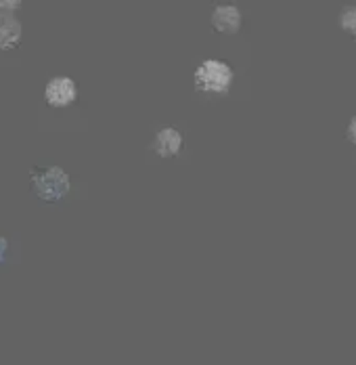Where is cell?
<instances>
[{"mask_svg":"<svg viewBox=\"0 0 356 365\" xmlns=\"http://www.w3.org/2000/svg\"><path fill=\"white\" fill-rule=\"evenodd\" d=\"M195 88L206 95H224L233 84V70L218 59H206L193 76Z\"/></svg>","mask_w":356,"mask_h":365,"instance_id":"obj_1","label":"cell"},{"mask_svg":"<svg viewBox=\"0 0 356 365\" xmlns=\"http://www.w3.org/2000/svg\"><path fill=\"white\" fill-rule=\"evenodd\" d=\"M32 189L42 202H59L71 189L70 175L59 166H48L32 175Z\"/></svg>","mask_w":356,"mask_h":365,"instance_id":"obj_2","label":"cell"},{"mask_svg":"<svg viewBox=\"0 0 356 365\" xmlns=\"http://www.w3.org/2000/svg\"><path fill=\"white\" fill-rule=\"evenodd\" d=\"M78 97V86L75 82L68 76H55L48 80L46 88H44V99L51 108H70L71 103Z\"/></svg>","mask_w":356,"mask_h":365,"instance_id":"obj_3","label":"cell"},{"mask_svg":"<svg viewBox=\"0 0 356 365\" xmlns=\"http://www.w3.org/2000/svg\"><path fill=\"white\" fill-rule=\"evenodd\" d=\"M212 26L220 34H237L241 28V11L235 4H220L212 13Z\"/></svg>","mask_w":356,"mask_h":365,"instance_id":"obj_4","label":"cell"},{"mask_svg":"<svg viewBox=\"0 0 356 365\" xmlns=\"http://www.w3.org/2000/svg\"><path fill=\"white\" fill-rule=\"evenodd\" d=\"M182 149V135L178 133L177 128H162L153 141V151L159 158H174L180 153Z\"/></svg>","mask_w":356,"mask_h":365,"instance_id":"obj_5","label":"cell"},{"mask_svg":"<svg viewBox=\"0 0 356 365\" xmlns=\"http://www.w3.org/2000/svg\"><path fill=\"white\" fill-rule=\"evenodd\" d=\"M21 40V24L15 15H0V48L9 51Z\"/></svg>","mask_w":356,"mask_h":365,"instance_id":"obj_6","label":"cell"},{"mask_svg":"<svg viewBox=\"0 0 356 365\" xmlns=\"http://www.w3.org/2000/svg\"><path fill=\"white\" fill-rule=\"evenodd\" d=\"M340 26L344 32H348L350 36H356V6L355 4H348L342 9L340 13Z\"/></svg>","mask_w":356,"mask_h":365,"instance_id":"obj_7","label":"cell"},{"mask_svg":"<svg viewBox=\"0 0 356 365\" xmlns=\"http://www.w3.org/2000/svg\"><path fill=\"white\" fill-rule=\"evenodd\" d=\"M21 6V0H0V15H13Z\"/></svg>","mask_w":356,"mask_h":365,"instance_id":"obj_8","label":"cell"},{"mask_svg":"<svg viewBox=\"0 0 356 365\" xmlns=\"http://www.w3.org/2000/svg\"><path fill=\"white\" fill-rule=\"evenodd\" d=\"M346 137H348L350 143H355L356 145V115L350 120V124H348V128H346Z\"/></svg>","mask_w":356,"mask_h":365,"instance_id":"obj_9","label":"cell"},{"mask_svg":"<svg viewBox=\"0 0 356 365\" xmlns=\"http://www.w3.org/2000/svg\"><path fill=\"white\" fill-rule=\"evenodd\" d=\"M6 252H9V242L0 235V262L6 258Z\"/></svg>","mask_w":356,"mask_h":365,"instance_id":"obj_10","label":"cell"}]
</instances>
